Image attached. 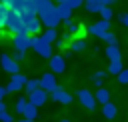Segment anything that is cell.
Returning a JSON list of instances; mask_svg holds the SVG:
<instances>
[{"label":"cell","instance_id":"cell-1","mask_svg":"<svg viewBox=\"0 0 128 122\" xmlns=\"http://www.w3.org/2000/svg\"><path fill=\"white\" fill-rule=\"evenodd\" d=\"M4 28H6L12 36H14V34H18V32H22V30H26V28H24L22 14H18V12H14V10H8V16H6Z\"/></svg>","mask_w":128,"mask_h":122},{"label":"cell","instance_id":"cell-2","mask_svg":"<svg viewBox=\"0 0 128 122\" xmlns=\"http://www.w3.org/2000/svg\"><path fill=\"white\" fill-rule=\"evenodd\" d=\"M30 48L38 54V56H42V58H50L52 56V44L50 42H46L42 36H38V34H34L32 38H30Z\"/></svg>","mask_w":128,"mask_h":122},{"label":"cell","instance_id":"cell-3","mask_svg":"<svg viewBox=\"0 0 128 122\" xmlns=\"http://www.w3.org/2000/svg\"><path fill=\"white\" fill-rule=\"evenodd\" d=\"M38 18H40V22H42L44 28H58V24L62 22V18H60L56 6L50 8V10H46V12H42V14H38Z\"/></svg>","mask_w":128,"mask_h":122},{"label":"cell","instance_id":"cell-4","mask_svg":"<svg viewBox=\"0 0 128 122\" xmlns=\"http://www.w3.org/2000/svg\"><path fill=\"white\" fill-rule=\"evenodd\" d=\"M22 20H24V28L30 36H34L42 30V22H40L38 14H22Z\"/></svg>","mask_w":128,"mask_h":122},{"label":"cell","instance_id":"cell-5","mask_svg":"<svg viewBox=\"0 0 128 122\" xmlns=\"http://www.w3.org/2000/svg\"><path fill=\"white\" fill-rule=\"evenodd\" d=\"M30 34L26 32V30H22V32H18V34H14V38H12V46H14V50H20V52H26L28 48H30Z\"/></svg>","mask_w":128,"mask_h":122},{"label":"cell","instance_id":"cell-6","mask_svg":"<svg viewBox=\"0 0 128 122\" xmlns=\"http://www.w3.org/2000/svg\"><path fill=\"white\" fill-rule=\"evenodd\" d=\"M76 96H78V100H80V104L84 106V108H88V110H94L96 108V98H94V94L90 92V90H86V88H80L78 92H76Z\"/></svg>","mask_w":128,"mask_h":122},{"label":"cell","instance_id":"cell-7","mask_svg":"<svg viewBox=\"0 0 128 122\" xmlns=\"http://www.w3.org/2000/svg\"><path fill=\"white\" fill-rule=\"evenodd\" d=\"M26 76L24 74H20V72H16V74H12L10 76V82H8V86H6V92L10 94V92H20L22 88H24V84H26Z\"/></svg>","mask_w":128,"mask_h":122},{"label":"cell","instance_id":"cell-8","mask_svg":"<svg viewBox=\"0 0 128 122\" xmlns=\"http://www.w3.org/2000/svg\"><path fill=\"white\" fill-rule=\"evenodd\" d=\"M0 66H2V70H6L8 74L20 72V64H18L10 54H2V56H0Z\"/></svg>","mask_w":128,"mask_h":122},{"label":"cell","instance_id":"cell-9","mask_svg":"<svg viewBox=\"0 0 128 122\" xmlns=\"http://www.w3.org/2000/svg\"><path fill=\"white\" fill-rule=\"evenodd\" d=\"M108 30H110V20H104V18L88 26V34H92V36H98V38H100L104 32H108Z\"/></svg>","mask_w":128,"mask_h":122},{"label":"cell","instance_id":"cell-10","mask_svg":"<svg viewBox=\"0 0 128 122\" xmlns=\"http://www.w3.org/2000/svg\"><path fill=\"white\" fill-rule=\"evenodd\" d=\"M48 60H50V72H54V74H62V72L66 70V58H64V56H60V54H52Z\"/></svg>","mask_w":128,"mask_h":122},{"label":"cell","instance_id":"cell-11","mask_svg":"<svg viewBox=\"0 0 128 122\" xmlns=\"http://www.w3.org/2000/svg\"><path fill=\"white\" fill-rule=\"evenodd\" d=\"M38 80H40V88L46 90L48 94L58 86V84H56V74H54V72H46V74H42Z\"/></svg>","mask_w":128,"mask_h":122},{"label":"cell","instance_id":"cell-12","mask_svg":"<svg viewBox=\"0 0 128 122\" xmlns=\"http://www.w3.org/2000/svg\"><path fill=\"white\" fill-rule=\"evenodd\" d=\"M46 100H48V92H46V90H42L40 86H38L36 90L28 92V102H32V104H34V106H38V108H40Z\"/></svg>","mask_w":128,"mask_h":122},{"label":"cell","instance_id":"cell-13","mask_svg":"<svg viewBox=\"0 0 128 122\" xmlns=\"http://www.w3.org/2000/svg\"><path fill=\"white\" fill-rule=\"evenodd\" d=\"M50 96H52V100H56V102H60V104H70V102H72V94L66 92L62 86H56V88L50 92Z\"/></svg>","mask_w":128,"mask_h":122},{"label":"cell","instance_id":"cell-14","mask_svg":"<svg viewBox=\"0 0 128 122\" xmlns=\"http://www.w3.org/2000/svg\"><path fill=\"white\" fill-rule=\"evenodd\" d=\"M106 58L108 60H116V58H122V52H120V46L118 44H108L106 50H104Z\"/></svg>","mask_w":128,"mask_h":122},{"label":"cell","instance_id":"cell-15","mask_svg":"<svg viewBox=\"0 0 128 122\" xmlns=\"http://www.w3.org/2000/svg\"><path fill=\"white\" fill-rule=\"evenodd\" d=\"M10 10H14V12H18V14H24V4H26V0H2Z\"/></svg>","mask_w":128,"mask_h":122},{"label":"cell","instance_id":"cell-16","mask_svg":"<svg viewBox=\"0 0 128 122\" xmlns=\"http://www.w3.org/2000/svg\"><path fill=\"white\" fill-rule=\"evenodd\" d=\"M56 10H58V14H60V18H62V20H70V18H72V8H70L66 2L56 4Z\"/></svg>","mask_w":128,"mask_h":122},{"label":"cell","instance_id":"cell-17","mask_svg":"<svg viewBox=\"0 0 128 122\" xmlns=\"http://www.w3.org/2000/svg\"><path fill=\"white\" fill-rule=\"evenodd\" d=\"M94 98H96V102H100V104H106L108 100H110V90H106V88H98L96 92H94Z\"/></svg>","mask_w":128,"mask_h":122},{"label":"cell","instance_id":"cell-18","mask_svg":"<svg viewBox=\"0 0 128 122\" xmlns=\"http://www.w3.org/2000/svg\"><path fill=\"white\" fill-rule=\"evenodd\" d=\"M102 114H104V118L112 120V118L116 116V104H112L110 100H108L106 104H102Z\"/></svg>","mask_w":128,"mask_h":122},{"label":"cell","instance_id":"cell-19","mask_svg":"<svg viewBox=\"0 0 128 122\" xmlns=\"http://www.w3.org/2000/svg\"><path fill=\"white\" fill-rule=\"evenodd\" d=\"M84 4H86V12H90V14H98L100 8L104 6L102 0H86Z\"/></svg>","mask_w":128,"mask_h":122},{"label":"cell","instance_id":"cell-20","mask_svg":"<svg viewBox=\"0 0 128 122\" xmlns=\"http://www.w3.org/2000/svg\"><path fill=\"white\" fill-rule=\"evenodd\" d=\"M86 48V40L84 38H72L70 40V50L72 52H82Z\"/></svg>","mask_w":128,"mask_h":122},{"label":"cell","instance_id":"cell-21","mask_svg":"<svg viewBox=\"0 0 128 122\" xmlns=\"http://www.w3.org/2000/svg\"><path fill=\"white\" fill-rule=\"evenodd\" d=\"M64 24H66V32H70L72 36H76V34H80V24L76 22V20H64Z\"/></svg>","mask_w":128,"mask_h":122},{"label":"cell","instance_id":"cell-22","mask_svg":"<svg viewBox=\"0 0 128 122\" xmlns=\"http://www.w3.org/2000/svg\"><path fill=\"white\" fill-rule=\"evenodd\" d=\"M22 116L36 120V116H38V106H34L32 102H28V104H26V108H24V112H22Z\"/></svg>","mask_w":128,"mask_h":122},{"label":"cell","instance_id":"cell-23","mask_svg":"<svg viewBox=\"0 0 128 122\" xmlns=\"http://www.w3.org/2000/svg\"><path fill=\"white\" fill-rule=\"evenodd\" d=\"M40 36H42V38H44L46 42H50V44H52V42H54V40L58 38V32H56V28H46V30H44V32H42Z\"/></svg>","mask_w":128,"mask_h":122},{"label":"cell","instance_id":"cell-24","mask_svg":"<svg viewBox=\"0 0 128 122\" xmlns=\"http://www.w3.org/2000/svg\"><path fill=\"white\" fill-rule=\"evenodd\" d=\"M120 70H122V58H116V60H110V66H108V72L116 76V74H118Z\"/></svg>","mask_w":128,"mask_h":122},{"label":"cell","instance_id":"cell-25","mask_svg":"<svg viewBox=\"0 0 128 122\" xmlns=\"http://www.w3.org/2000/svg\"><path fill=\"white\" fill-rule=\"evenodd\" d=\"M104 78H106V72H104V70H98V72H94V74H92V82H94V84H96L98 88L102 86Z\"/></svg>","mask_w":128,"mask_h":122},{"label":"cell","instance_id":"cell-26","mask_svg":"<svg viewBox=\"0 0 128 122\" xmlns=\"http://www.w3.org/2000/svg\"><path fill=\"white\" fill-rule=\"evenodd\" d=\"M38 86H40V80H36V78H28L26 84H24V90H26V92H32V90H36Z\"/></svg>","mask_w":128,"mask_h":122},{"label":"cell","instance_id":"cell-27","mask_svg":"<svg viewBox=\"0 0 128 122\" xmlns=\"http://www.w3.org/2000/svg\"><path fill=\"white\" fill-rule=\"evenodd\" d=\"M8 6L4 4V2H0V26L4 28V22H6V16H8Z\"/></svg>","mask_w":128,"mask_h":122},{"label":"cell","instance_id":"cell-28","mask_svg":"<svg viewBox=\"0 0 128 122\" xmlns=\"http://www.w3.org/2000/svg\"><path fill=\"white\" fill-rule=\"evenodd\" d=\"M100 38H102L106 44H116V34H114V32H110V30H108V32H104Z\"/></svg>","mask_w":128,"mask_h":122},{"label":"cell","instance_id":"cell-29","mask_svg":"<svg viewBox=\"0 0 128 122\" xmlns=\"http://www.w3.org/2000/svg\"><path fill=\"white\" fill-rule=\"evenodd\" d=\"M98 14H100V16H102V18H104V20H110V18H112V14H114V12H112V8H110V6H102V8H100V12H98Z\"/></svg>","mask_w":128,"mask_h":122},{"label":"cell","instance_id":"cell-30","mask_svg":"<svg viewBox=\"0 0 128 122\" xmlns=\"http://www.w3.org/2000/svg\"><path fill=\"white\" fill-rule=\"evenodd\" d=\"M26 104H28V100H26V98H18V100H16V104H14V106H16V114H22V112H24V108H26Z\"/></svg>","mask_w":128,"mask_h":122},{"label":"cell","instance_id":"cell-31","mask_svg":"<svg viewBox=\"0 0 128 122\" xmlns=\"http://www.w3.org/2000/svg\"><path fill=\"white\" fill-rule=\"evenodd\" d=\"M116 78H118L120 84H128V68H122V70L116 74Z\"/></svg>","mask_w":128,"mask_h":122},{"label":"cell","instance_id":"cell-32","mask_svg":"<svg viewBox=\"0 0 128 122\" xmlns=\"http://www.w3.org/2000/svg\"><path fill=\"white\" fill-rule=\"evenodd\" d=\"M14 118H12V114L10 112H6V110H2L0 112V122H12Z\"/></svg>","mask_w":128,"mask_h":122},{"label":"cell","instance_id":"cell-33","mask_svg":"<svg viewBox=\"0 0 128 122\" xmlns=\"http://www.w3.org/2000/svg\"><path fill=\"white\" fill-rule=\"evenodd\" d=\"M84 0H66V4L72 8V10H76V8H80V4H82Z\"/></svg>","mask_w":128,"mask_h":122},{"label":"cell","instance_id":"cell-34","mask_svg":"<svg viewBox=\"0 0 128 122\" xmlns=\"http://www.w3.org/2000/svg\"><path fill=\"white\" fill-rule=\"evenodd\" d=\"M72 38H74V36H72V34H70V32H64V34H62V38H60V40H62V42H64V44H70V40H72Z\"/></svg>","mask_w":128,"mask_h":122},{"label":"cell","instance_id":"cell-35","mask_svg":"<svg viewBox=\"0 0 128 122\" xmlns=\"http://www.w3.org/2000/svg\"><path fill=\"white\" fill-rule=\"evenodd\" d=\"M12 58H14L16 62H20V60H24V52H20V50H14V54H12Z\"/></svg>","mask_w":128,"mask_h":122},{"label":"cell","instance_id":"cell-36","mask_svg":"<svg viewBox=\"0 0 128 122\" xmlns=\"http://www.w3.org/2000/svg\"><path fill=\"white\" fill-rule=\"evenodd\" d=\"M120 24L128 28V12H124V14H120Z\"/></svg>","mask_w":128,"mask_h":122},{"label":"cell","instance_id":"cell-37","mask_svg":"<svg viewBox=\"0 0 128 122\" xmlns=\"http://www.w3.org/2000/svg\"><path fill=\"white\" fill-rule=\"evenodd\" d=\"M6 94H8V92H6V88H2V86H0V100H2Z\"/></svg>","mask_w":128,"mask_h":122},{"label":"cell","instance_id":"cell-38","mask_svg":"<svg viewBox=\"0 0 128 122\" xmlns=\"http://www.w3.org/2000/svg\"><path fill=\"white\" fill-rule=\"evenodd\" d=\"M18 122H34V120H32V118H26V116H22Z\"/></svg>","mask_w":128,"mask_h":122},{"label":"cell","instance_id":"cell-39","mask_svg":"<svg viewBox=\"0 0 128 122\" xmlns=\"http://www.w3.org/2000/svg\"><path fill=\"white\" fill-rule=\"evenodd\" d=\"M114 2H116V0H102V4H104V6H110V4H114Z\"/></svg>","mask_w":128,"mask_h":122},{"label":"cell","instance_id":"cell-40","mask_svg":"<svg viewBox=\"0 0 128 122\" xmlns=\"http://www.w3.org/2000/svg\"><path fill=\"white\" fill-rule=\"evenodd\" d=\"M2 110H6V104H4L2 100H0V112H2Z\"/></svg>","mask_w":128,"mask_h":122},{"label":"cell","instance_id":"cell-41","mask_svg":"<svg viewBox=\"0 0 128 122\" xmlns=\"http://www.w3.org/2000/svg\"><path fill=\"white\" fill-rule=\"evenodd\" d=\"M52 2H56V4H60V2H66V0H52Z\"/></svg>","mask_w":128,"mask_h":122},{"label":"cell","instance_id":"cell-42","mask_svg":"<svg viewBox=\"0 0 128 122\" xmlns=\"http://www.w3.org/2000/svg\"><path fill=\"white\" fill-rule=\"evenodd\" d=\"M58 122H70V120H66V118H64V120H58Z\"/></svg>","mask_w":128,"mask_h":122},{"label":"cell","instance_id":"cell-43","mask_svg":"<svg viewBox=\"0 0 128 122\" xmlns=\"http://www.w3.org/2000/svg\"><path fill=\"white\" fill-rule=\"evenodd\" d=\"M0 34H2V26H0Z\"/></svg>","mask_w":128,"mask_h":122},{"label":"cell","instance_id":"cell-44","mask_svg":"<svg viewBox=\"0 0 128 122\" xmlns=\"http://www.w3.org/2000/svg\"><path fill=\"white\" fill-rule=\"evenodd\" d=\"M84 2H86V0H84Z\"/></svg>","mask_w":128,"mask_h":122}]
</instances>
